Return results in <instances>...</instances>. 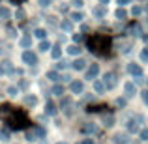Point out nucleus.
Returning a JSON list of instances; mask_svg holds the SVG:
<instances>
[{
    "label": "nucleus",
    "mask_w": 148,
    "mask_h": 144,
    "mask_svg": "<svg viewBox=\"0 0 148 144\" xmlns=\"http://www.w3.org/2000/svg\"><path fill=\"white\" fill-rule=\"evenodd\" d=\"M88 47H90L92 53L101 54V56H107L109 49H111V40H109L105 34H96L88 40Z\"/></svg>",
    "instance_id": "1"
},
{
    "label": "nucleus",
    "mask_w": 148,
    "mask_h": 144,
    "mask_svg": "<svg viewBox=\"0 0 148 144\" xmlns=\"http://www.w3.org/2000/svg\"><path fill=\"white\" fill-rule=\"evenodd\" d=\"M6 122L10 124L11 127H15V129H23V127H26L28 120H26V114L23 111H11L10 116L6 118Z\"/></svg>",
    "instance_id": "2"
},
{
    "label": "nucleus",
    "mask_w": 148,
    "mask_h": 144,
    "mask_svg": "<svg viewBox=\"0 0 148 144\" xmlns=\"http://www.w3.org/2000/svg\"><path fill=\"white\" fill-rule=\"evenodd\" d=\"M23 62H25V64H28V66H34L38 62V58H36V54H34V53L25 51V53H23Z\"/></svg>",
    "instance_id": "3"
},
{
    "label": "nucleus",
    "mask_w": 148,
    "mask_h": 144,
    "mask_svg": "<svg viewBox=\"0 0 148 144\" xmlns=\"http://www.w3.org/2000/svg\"><path fill=\"white\" fill-rule=\"evenodd\" d=\"M112 144H130V137L126 133H116L112 137Z\"/></svg>",
    "instance_id": "4"
},
{
    "label": "nucleus",
    "mask_w": 148,
    "mask_h": 144,
    "mask_svg": "<svg viewBox=\"0 0 148 144\" xmlns=\"http://www.w3.org/2000/svg\"><path fill=\"white\" fill-rule=\"evenodd\" d=\"M105 88H114L116 84V75L114 73H105Z\"/></svg>",
    "instance_id": "5"
},
{
    "label": "nucleus",
    "mask_w": 148,
    "mask_h": 144,
    "mask_svg": "<svg viewBox=\"0 0 148 144\" xmlns=\"http://www.w3.org/2000/svg\"><path fill=\"white\" fill-rule=\"evenodd\" d=\"M127 71H130L133 77H141L143 75V69H141L139 64H130V66H127Z\"/></svg>",
    "instance_id": "6"
},
{
    "label": "nucleus",
    "mask_w": 148,
    "mask_h": 144,
    "mask_svg": "<svg viewBox=\"0 0 148 144\" xmlns=\"http://www.w3.org/2000/svg\"><path fill=\"white\" fill-rule=\"evenodd\" d=\"M83 88H84V84L81 83V81H73V83L69 84V90H71L73 94H81V92H83Z\"/></svg>",
    "instance_id": "7"
},
{
    "label": "nucleus",
    "mask_w": 148,
    "mask_h": 144,
    "mask_svg": "<svg viewBox=\"0 0 148 144\" xmlns=\"http://www.w3.org/2000/svg\"><path fill=\"white\" fill-rule=\"evenodd\" d=\"M98 73H99V66H98V64H92L90 68H88V71H86V79L92 81L96 75H98Z\"/></svg>",
    "instance_id": "8"
},
{
    "label": "nucleus",
    "mask_w": 148,
    "mask_h": 144,
    "mask_svg": "<svg viewBox=\"0 0 148 144\" xmlns=\"http://www.w3.org/2000/svg\"><path fill=\"white\" fill-rule=\"evenodd\" d=\"M45 112H47L49 116H54V114H56V105H54L53 101H47V105H45Z\"/></svg>",
    "instance_id": "9"
},
{
    "label": "nucleus",
    "mask_w": 148,
    "mask_h": 144,
    "mask_svg": "<svg viewBox=\"0 0 148 144\" xmlns=\"http://www.w3.org/2000/svg\"><path fill=\"white\" fill-rule=\"evenodd\" d=\"M84 66H86V62H84L83 58H79V60H75V62H73V69H77V71L84 69Z\"/></svg>",
    "instance_id": "10"
},
{
    "label": "nucleus",
    "mask_w": 148,
    "mask_h": 144,
    "mask_svg": "<svg viewBox=\"0 0 148 144\" xmlns=\"http://www.w3.org/2000/svg\"><path fill=\"white\" fill-rule=\"evenodd\" d=\"M126 96H127V97L135 96V84H131V83L126 84Z\"/></svg>",
    "instance_id": "11"
},
{
    "label": "nucleus",
    "mask_w": 148,
    "mask_h": 144,
    "mask_svg": "<svg viewBox=\"0 0 148 144\" xmlns=\"http://www.w3.org/2000/svg\"><path fill=\"white\" fill-rule=\"evenodd\" d=\"M137 129H139L137 122H135V120H130V122H127V131H130V133H135Z\"/></svg>",
    "instance_id": "12"
},
{
    "label": "nucleus",
    "mask_w": 148,
    "mask_h": 144,
    "mask_svg": "<svg viewBox=\"0 0 148 144\" xmlns=\"http://www.w3.org/2000/svg\"><path fill=\"white\" fill-rule=\"evenodd\" d=\"M83 131H84V133H96V131H98V127L92 126V124H86V126H83Z\"/></svg>",
    "instance_id": "13"
},
{
    "label": "nucleus",
    "mask_w": 148,
    "mask_h": 144,
    "mask_svg": "<svg viewBox=\"0 0 148 144\" xmlns=\"http://www.w3.org/2000/svg\"><path fill=\"white\" fill-rule=\"evenodd\" d=\"M34 36H36V38H40V40H43V38L47 36V32H45L43 28H36V30H34Z\"/></svg>",
    "instance_id": "14"
},
{
    "label": "nucleus",
    "mask_w": 148,
    "mask_h": 144,
    "mask_svg": "<svg viewBox=\"0 0 148 144\" xmlns=\"http://www.w3.org/2000/svg\"><path fill=\"white\" fill-rule=\"evenodd\" d=\"M68 53L69 54H79L81 53V47H79V45H69V47H68Z\"/></svg>",
    "instance_id": "15"
},
{
    "label": "nucleus",
    "mask_w": 148,
    "mask_h": 144,
    "mask_svg": "<svg viewBox=\"0 0 148 144\" xmlns=\"http://www.w3.org/2000/svg\"><path fill=\"white\" fill-rule=\"evenodd\" d=\"M127 32H131L133 36H139V34H141V26L139 25H131V28L127 30Z\"/></svg>",
    "instance_id": "16"
},
{
    "label": "nucleus",
    "mask_w": 148,
    "mask_h": 144,
    "mask_svg": "<svg viewBox=\"0 0 148 144\" xmlns=\"http://www.w3.org/2000/svg\"><path fill=\"white\" fill-rule=\"evenodd\" d=\"M47 79H51V81H54V83H56V81H60V75H58L56 71H49L47 73Z\"/></svg>",
    "instance_id": "17"
},
{
    "label": "nucleus",
    "mask_w": 148,
    "mask_h": 144,
    "mask_svg": "<svg viewBox=\"0 0 148 144\" xmlns=\"http://www.w3.org/2000/svg\"><path fill=\"white\" fill-rule=\"evenodd\" d=\"M53 94H54V96H62V94H64V86H60V84H56V86L53 88Z\"/></svg>",
    "instance_id": "18"
},
{
    "label": "nucleus",
    "mask_w": 148,
    "mask_h": 144,
    "mask_svg": "<svg viewBox=\"0 0 148 144\" xmlns=\"http://www.w3.org/2000/svg\"><path fill=\"white\" fill-rule=\"evenodd\" d=\"M0 17L2 19H10V10H8V8H0Z\"/></svg>",
    "instance_id": "19"
},
{
    "label": "nucleus",
    "mask_w": 148,
    "mask_h": 144,
    "mask_svg": "<svg viewBox=\"0 0 148 144\" xmlns=\"http://www.w3.org/2000/svg\"><path fill=\"white\" fill-rule=\"evenodd\" d=\"M30 43H32V38H30V36H25V38L21 40V45H23V47H28Z\"/></svg>",
    "instance_id": "20"
},
{
    "label": "nucleus",
    "mask_w": 148,
    "mask_h": 144,
    "mask_svg": "<svg viewBox=\"0 0 148 144\" xmlns=\"http://www.w3.org/2000/svg\"><path fill=\"white\" fill-rule=\"evenodd\" d=\"M103 122H105V126H107V127H111L112 124H114V118H112V116L109 114V116H105V120H103Z\"/></svg>",
    "instance_id": "21"
},
{
    "label": "nucleus",
    "mask_w": 148,
    "mask_h": 144,
    "mask_svg": "<svg viewBox=\"0 0 148 144\" xmlns=\"http://www.w3.org/2000/svg\"><path fill=\"white\" fill-rule=\"evenodd\" d=\"M94 90H96V92H99V94H101V92L105 90V84H103V83H94Z\"/></svg>",
    "instance_id": "22"
},
{
    "label": "nucleus",
    "mask_w": 148,
    "mask_h": 144,
    "mask_svg": "<svg viewBox=\"0 0 148 144\" xmlns=\"http://www.w3.org/2000/svg\"><path fill=\"white\" fill-rule=\"evenodd\" d=\"M114 15H116V19H126V11H124L122 8H120V10H116Z\"/></svg>",
    "instance_id": "23"
},
{
    "label": "nucleus",
    "mask_w": 148,
    "mask_h": 144,
    "mask_svg": "<svg viewBox=\"0 0 148 144\" xmlns=\"http://www.w3.org/2000/svg\"><path fill=\"white\" fill-rule=\"evenodd\" d=\"M25 103L26 105H36V97H34V96H26L25 97Z\"/></svg>",
    "instance_id": "24"
},
{
    "label": "nucleus",
    "mask_w": 148,
    "mask_h": 144,
    "mask_svg": "<svg viewBox=\"0 0 148 144\" xmlns=\"http://www.w3.org/2000/svg\"><path fill=\"white\" fill-rule=\"evenodd\" d=\"M53 58H60V54H62V51H60V47H53Z\"/></svg>",
    "instance_id": "25"
},
{
    "label": "nucleus",
    "mask_w": 148,
    "mask_h": 144,
    "mask_svg": "<svg viewBox=\"0 0 148 144\" xmlns=\"http://www.w3.org/2000/svg\"><path fill=\"white\" fill-rule=\"evenodd\" d=\"M49 49H51L49 41H41V43H40V51H49Z\"/></svg>",
    "instance_id": "26"
},
{
    "label": "nucleus",
    "mask_w": 148,
    "mask_h": 144,
    "mask_svg": "<svg viewBox=\"0 0 148 144\" xmlns=\"http://www.w3.org/2000/svg\"><path fill=\"white\" fill-rule=\"evenodd\" d=\"M0 141H2V142L10 141V135H8V131H0Z\"/></svg>",
    "instance_id": "27"
},
{
    "label": "nucleus",
    "mask_w": 148,
    "mask_h": 144,
    "mask_svg": "<svg viewBox=\"0 0 148 144\" xmlns=\"http://www.w3.org/2000/svg\"><path fill=\"white\" fill-rule=\"evenodd\" d=\"M66 107H71V99H69V97H64V99H62V109H66Z\"/></svg>",
    "instance_id": "28"
},
{
    "label": "nucleus",
    "mask_w": 148,
    "mask_h": 144,
    "mask_svg": "<svg viewBox=\"0 0 148 144\" xmlns=\"http://www.w3.org/2000/svg\"><path fill=\"white\" fill-rule=\"evenodd\" d=\"M60 26H62L64 30H71V23H69V21H62Z\"/></svg>",
    "instance_id": "29"
},
{
    "label": "nucleus",
    "mask_w": 148,
    "mask_h": 144,
    "mask_svg": "<svg viewBox=\"0 0 148 144\" xmlns=\"http://www.w3.org/2000/svg\"><path fill=\"white\" fill-rule=\"evenodd\" d=\"M94 15H98V17H103V15H105V10H103V8H96V10H94Z\"/></svg>",
    "instance_id": "30"
},
{
    "label": "nucleus",
    "mask_w": 148,
    "mask_h": 144,
    "mask_svg": "<svg viewBox=\"0 0 148 144\" xmlns=\"http://www.w3.org/2000/svg\"><path fill=\"white\" fill-rule=\"evenodd\" d=\"M71 19L73 21H83V13H77L75 11V13H71Z\"/></svg>",
    "instance_id": "31"
},
{
    "label": "nucleus",
    "mask_w": 148,
    "mask_h": 144,
    "mask_svg": "<svg viewBox=\"0 0 148 144\" xmlns=\"http://www.w3.org/2000/svg\"><path fill=\"white\" fill-rule=\"evenodd\" d=\"M141 60H143V62H146V64H148V49H145V51L141 53Z\"/></svg>",
    "instance_id": "32"
},
{
    "label": "nucleus",
    "mask_w": 148,
    "mask_h": 144,
    "mask_svg": "<svg viewBox=\"0 0 148 144\" xmlns=\"http://www.w3.org/2000/svg\"><path fill=\"white\" fill-rule=\"evenodd\" d=\"M131 13H133V15H141L143 13V8L141 6H135L133 10H131Z\"/></svg>",
    "instance_id": "33"
},
{
    "label": "nucleus",
    "mask_w": 148,
    "mask_h": 144,
    "mask_svg": "<svg viewBox=\"0 0 148 144\" xmlns=\"http://www.w3.org/2000/svg\"><path fill=\"white\" fill-rule=\"evenodd\" d=\"M139 135H141L143 141H148V129H141V133H139Z\"/></svg>",
    "instance_id": "34"
},
{
    "label": "nucleus",
    "mask_w": 148,
    "mask_h": 144,
    "mask_svg": "<svg viewBox=\"0 0 148 144\" xmlns=\"http://www.w3.org/2000/svg\"><path fill=\"white\" fill-rule=\"evenodd\" d=\"M17 88H15V86H10V88H8V94H10V96H17Z\"/></svg>",
    "instance_id": "35"
},
{
    "label": "nucleus",
    "mask_w": 148,
    "mask_h": 144,
    "mask_svg": "<svg viewBox=\"0 0 148 144\" xmlns=\"http://www.w3.org/2000/svg\"><path fill=\"white\" fill-rule=\"evenodd\" d=\"M40 6H41V8H47V6H51V0H40Z\"/></svg>",
    "instance_id": "36"
},
{
    "label": "nucleus",
    "mask_w": 148,
    "mask_h": 144,
    "mask_svg": "<svg viewBox=\"0 0 148 144\" xmlns=\"http://www.w3.org/2000/svg\"><path fill=\"white\" fill-rule=\"evenodd\" d=\"M73 41H75V43H79V41H83V36H81V34H75V36H73Z\"/></svg>",
    "instance_id": "37"
},
{
    "label": "nucleus",
    "mask_w": 148,
    "mask_h": 144,
    "mask_svg": "<svg viewBox=\"0 0 148 144\" xmlns=\"http://www.w3.org/2000/svg\"><path fill=\"white\" fill-rule=\"evenodd\" d=\"M66 66H68V62H66V60H62V62H58V66H56V68H58V69H64Z\"/></svg>",
    "instance_id": "38"
},
{
    "label": "nucleus",
    "mask_w": 148,
    "mask_h": 144,
    "mask_svg": "<svg viewBox=\"0 0 148 144\" xmlns=\"http://www.w3.org/2000/svg\"><path fill=\"white\" fill-rule=\"evenodd\" d=\"M143 101H145V103L148 105V90H145V92H143Z\"/></svg>",
    "instance_id": "39"
},
{
    "label": "nucleus",
    "mask_w": 148,
    "mask_h": 144,
    "mask_svg": "<svg viewBox=\"0 0 148 144\" xmlns=\"http://www.w3.org/2000/svg\"><path fill=\"white\" fill-rule=\"evenodd\" d=\"M73 6H75V8H81V6H83V0H73Z\"/></svg>",
    "instance_id": "40"
},
{
    "label": "nucleus",
    "mask_w": 148,
    "mask_h": 144,
    "mask_svg": "<svg viewBox=\"0 0 148 144\" xmlns=\"http://www.w3.org/2000/svg\"><path fill=\"white\" fill-rule=\"evenodd\" d=\"M130 2H131V0H118L120 6H126V4H130Z\"/></svg>",
    "instance_id": "41"
},
{
    "label": "nucleus",
    "mask_w": 148,
    "mask_h": 144,
    "mask_svg": "<svg viewBox=\"0 0 148 144\" xmlns=\"http://www.w3.org/2000/svg\"><path fill=\"white\" fill-rule=\"evenodd\" d=\"M124 103H126L124 99H116V105H118V107H124Z\"/></svg>",
    "instance_id": "42"
},
{
    "label": "nucleus",
    "mask_w": 148,
    "mask_h": 144,
    "mask_svg": "<svg viewBox=\"0 0 148 144\" xmlns=\"http://www.w3.org/2000/svg\"><path fill=\"white\" fill-rule=\"evenodd\" d=\"M81 144H94V142H92L90 139H86V141H83V142H81Z\"/></svg>",
    "instance_id": "43"
},
{
    "label": "nucleus",
    "mask_w": 148,
    "mask_h": 144,
    "mask_svg": "<svg viewBox=\"0 0 148 144\" xmlns=\"http://www.w3.org/2000/svg\"><path fill=\"white\" fill-rule=\"evenodd\" d=\"M143 38H145V43H148V34H145Z\"/></svg>",
    "instance_id": "44"
},
{
    "label": "nucleus",
    "mask_w": 148,
    "mask_h": 144,
    "mask_svg": "<svg viewBox=\"0 0 148 144\" xmlns=\"http://www.w3.org/2000/svg\"><path fill=\"white\" fill-rule=\"evenodd\" d=\"M99 2H101V4H103V6H105V4H109V0H99Z\"/></svg>",
    "instance_id": "45"
},
{
    "label": "nucleus",
    "mask_w": 148,
    "mask_h": 144,
    "mask_svg": "<svg viewBox=\"0 0 148 144\" xmlns=\"http://www.w3.org/2000/svg\"><path fill=\"white\" fill-rule=\"evenodd\" d=\"M2 73H4V68H2V66H0V75H2Z\"/></svg>",
    "instance_id": "46"
},
{
    "label": "nucleus",
    "mask_w": 148,
    "mask_h": 144,
    "mask_svg": "<svg viewBox=\"0 0 148 144\" xmlns=\"http://www.w3.org/2000/svg\"><path fill=\"white\" fill-rule=\"evenodd\" d=\"M145 10H146V13H148V4H146V8H145Z\"/></svg>",
    "instance_id": "47"
},
{
    "label": "nucleus",
    "mask_w": 148,
    "mask_h": 144,
    "mask_svg": "<svg viewBox=\"0 0 148 144\" xmlns=\"http://www.w3.org/2000/svg\"><path fill=\"white\" fill-rule=\"evenodd\" d=\"M58 144H66V142H58Z\"/></svg>",
    "instance_id": "48"
},
{
    "label": "nucleus",
    "mask_w": 148,
    "mask_h": 144,
    "mask_svg": "<svg viewBox=\"0 0 148 144\" xmlns=\"http://www.w3.org/2000/svg\"><path fill=\"white\" fill-rule=\"evenodd\" d=\"M79 144H81V142H79Z\"/></svg>",
    "instance_id": "49"
}]
</instances>
